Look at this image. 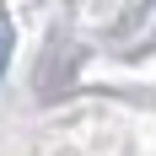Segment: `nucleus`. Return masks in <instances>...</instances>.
<instances>
[{
  "label": "nucleus",
  "mask_w": 156,
  "mask_h": 156,
  "mask_svg": "<svg viewBox=\"0 0 156 156\" xmlns=\"http://www.w3.org/2000/svg\"><path fill=\"white\" fill-rule=\"evenodd\" d=\"M0 65H5V38H0Z\"/></svg>",
  "instance_id": "obj_1"
}]
</instances>
